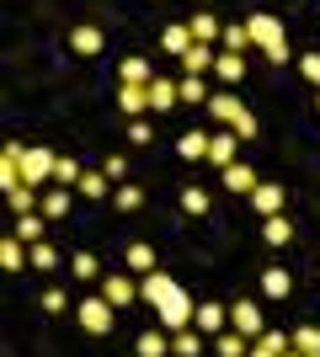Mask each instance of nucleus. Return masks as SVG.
I'll return each instance as SVG.
<instances>
[{"mask_svg":"<svg viewBox=\"0 0 320 357\" xmlns=\"http://www.w3.org/2000/svg\"><path fill=\"white\" fill-rule=\"evenodd\" d=\"M245 43H251V32H245V27H224V48H229V54H241Z\"/></svg>","mask_w":320,"mask_h":357,"instance_id":"37","label":"nucleus"},{"mask_svg":"<svg viewBox=\"0 0 320 357\" xmlns=\"http://www.w3.org/2000/svg\"><path fill=\"white\" fill-rule=\"evenodd\" d=\"M128 139H134V144H150V139H155V128H150V123H144V118H134V128H128Z\"/></svg>","mask_w":320,"mask_h":357,"instance_id":"43","label":"nucleus"},{"mask_svg":"<svg viewBox=\"0 0 320 357\" xmlns=\"http://www.w3.org/2000/svg\"><path fill=\"white\" fill-rule=\"evenodd\" d=\"M192 38H198V43H213V38H224V27H219V16L198 11V16H192Z\"/></svg>","mask_w":320,"mask_h":357,"instance_id":"24","label":"nucleus"},{"mask_svg":"<svg viewBox=\"0 0 320 357\" xmlns=\"http://www.w3.org/2000/svg\"><path fill=\"white\" fill-rule=\"evenodd\" d=\"M251 203H257L261 219H273V213L283 208V187H257V192H251Z\"/></svg>","mask_w":320,"mask_h":357,"instance_id":"23","label":"nucleus"},{"mask_svg":"<svg viewBox=\"0 0 320 357\" xmlns=\"http://www.w3.org/2000/svg\"><path fill=\"white\" fill-rule=\"evenodd\" d=\"M245 32H251V43H261V54L273 64H289V43H283V27H277L273 11H257L251 22H245Z\"/></svg>","mask_w":320,"mask_h":357,"instance_id":"1","label":"nucleus"},{"mask_svg":"<svg viewBox=\"0 0 320 357\" xmlns=\"http://www.w3.org/2000/svg\"><path fill=\"white\" fill-rule=\"evenodd\" d=\"M43 229H48L43 213H16V219H11V235L22 240V245H38V240H43Z\"/></svg>","mask_w":320,"mask_h":357,"instance_id":"9","label":"nucleus"},{"mask_svg":"<svg viewBox=\"0 0 320 357\" xmlns=\"http://www.w3.org/2000/svg\"><path fill=\"white\" fill-rule=\"evenodd\" d=\"M257 347H261V352H277V357H283V352H289V336H283V331H267Z\"/></svg>","mask_w":320,"mask_h":357,"instance_id":"36","label":"nucleus"},{"mask_svg":"<svg viewBox=\"0 0 320 357\" xmlns=\"http://www.w3.org/2000/svg\"><path fill=\"white\" fill-rule=\"evenodd\" d=\"M182 208H187V213H208V208H213V197L203 192V187H187V192H182Z\"/></svg>","mask_w":320,"mask_h":357,"instance_id":"33","label":"nucleus"},{"mask_svg":"<svg viewBox=\"0 0 320 357\" xmlns=\"http://www.w3.org/2000/svg\"><path fill=\"white\" fill-rule=\"evenodd\" d=\"M0 261H6V272H22L32 261V245H22L16 235H6V240H0Z\"/></svg>","mask_w":320,"mask_h":357,"instance_id":"14","label":"nucleus"},{"mask_svg":"<svg viewBox=\"0 0 320 357\" xmlns=\"http://www.w3.org/2000/svg\"><path fill=\"white\" fill-rule=\"evenodd\" d=\"M112 203H118V213H134L139 203H144V192H139L134 181H118V187H112Z\"/></svg>","mask_w":320,"mask_h":357,"instance_id":"25","label":"nucleus"},{"mask_svg":"<svg viewBox=\"0 0 320 357\" xmlns=\"http://www.w3.org/2000/svg\"><path fill=\"white\" fill-rule=\"evenodd\" d=\"M176 102H182V86H171V80H160V75H155V80H150V112H160V118H166Z\"/></svg>","mask_w":320,"mask_h":357,"instance_id":"6","label":"nucleus"},{"mask_svg":"<svg viewBox=\"0 0 320 357\" xmlns=\"http://www.w3.org/2000/svg\"><path fill=\"white\" fill-rule=\"evenodd\" d=\"M229 128H235V134H241V139H257V118H251V112H241V118L229 123Z\"/></svg>","mask_w":320,"mask_h":357,"instance_id":"41","label":"nucleus"},{"mask_svg":"<svg viewBox=\"0 0 320 357\" xmlns=\"http://www.w3.org/2000/svg\"><path fill=\"white\" fill-rule=\"evenodd\" d=\"M208 112H213V118H224V123H235V118L245 112V107H241V102H235V96L224 91V96H213V102H208Z\"/></svg>","mask_w":320,"mask_h":357,"instance_id":"28","label":"nucleus"},{"mask_svg":"<svg viewBox=\"0 0 320 357\" xmlns=\"http://www.w3.org/2000/svg\"><path fill=\"white\" fill-rule=\"evenodd\" d=\"M182 102H187V107H203V102H213L208 91H203V75H187V80H182Z\"/></svg>","mask_w":320,"mask_h":357,"instance_id":"29","label":"nucleus"},{"mask_svg":"<svg viewBox=\"0 0 320 357\" xmlns=\"http://www.w3.org/2000/svg\"><path fill=\"white\" fill-rule=\"evenodd\" d=\"M192 326H198L203 336H224V331H229V304H198Z\"/></svg>","mask_w":320,"mask_h":357,"instance_id":"5","label":"nucleus"},{"mask_svg":"<svg viewBox=\"0 0 320 357\" xmlns=\"http://www.w3.org/2000/svg\"><path fill=\"white\" fill-rule=\"evenodd\" d=\"M261 240H267V245H289V240H294V224L283 219V213H273V219H261Z\"/></svg>","mask_w":320,"mask_h":357,"instance_id":"21","label":"nucleus"},{"mask_svg":"<svg viewBox=\"0 0 320 357\" xmlns=\"http://www.w3.org/2000/svg\"><path fill=\"white\" fill-rule=\"evenodd\" d=\"M294 352H320V331L315 326H299V331H294Z\"/></svg>","mask_w":320,"mask_h":357,"instance_id":"35","label":"nucleus"},{"mask_svg":"<svg viewBox=\"0 0 320 357\" xmlns=\"http://www.w3.org/2000/svg\"><path fill=\"white\" fill-rule=\"evenodd\" d=\"M123 261H128V272H139V278H150V272H155V245L134 240V245L123 251Z\"/></svg>","mask_w":320,"mask_h":357,"instance_id":"15","label":"nucleus"},{"mask_svg":"<svg viewBox=\"0 0 320 357\" xmlns=\"http://www.w3.org/2000/svg\"><path fill=\"white\" fill-rule=\"evenodd\" d=\"M64 213H70V192H64V187H54V192L43 197V219H64Z\"/></svg>","mask_w":320,"mask_h":357,"instance_id":"30","label":"nucleus"},{"mask_svg":"<svg viewBox=\"0 0 320 357\" xmlns=\"http://www.w3.org/2000/svg\"><path fill=\"white\" fill-rule=\"evenodd\" d=\"M11 208L16 213H32V187H11Z\"/></svg>","mask_w":320,"mask_h":357,"instance_id":"40","label":"nucleus"},{"mask_svg":"<svg viewBox=\"0 0 320 357\" xmlns=\"http://www.w3.org/2000/svg\"><path fill=\"white\" fill-rule=\"evenodd\" d=\"M75 278H80V283H91V278H96V256H86V251L75 256Z\"/></svg>","mask_w":320,"mask_h":357,"instance_id":"39","label":"nucleus"},{"mask_svg":"<svg viewBox=\"0 0 320 357\" xmlns=\"http://www.w3.org/2000/svg\"><path fill=\"white\" fill-rule=\"evenodd\" d=\"M80 176H86V171H80L75 160H59V165H54V181H59V187H80Z\"/></svg>","mask_w":320,"mask_h":357,"instance_id":"34","label":"nucleus"},{"mask_svg":"<svg viewBox=\"0 0 320 357\" xmlns=\"http://www.w3.org/2000/svg\"><path fill=\"white\" fill-rule=\"evenodd\" d=\"M299 70H305V80H315V86H320V54H305V59H299Z\"/></svg>","mask_w":320,"mask_h":357,"instance_id":"44","label":"nucleus"},{"mask_svg":"<svg viewBox=\"0 0 320 357\" xmlns=\"http://www.w3.org/2000/svg\"><path fill=\"white\" fill-rule=\"evenodd\" d=\"M208 144H213V134H203V128H187V134L176 139V155H182V160H208Z\"/></svg>","mask_w":320,"mask_h":357,"instance_id":"7","label":"nucleus"},{"mask_svg":"<svg viewBox=\"0 0 320 357\" xmlns=\"http://www.w3.org/2000/svg\"><path fill=\"white\" fill-rule=\"evenodd\" d=\"M102 294L123 310V304H134V298H139V283H134V278H123V272H112V278H102Z\"/></svg>","mask_w":320,"mask_h":357,"instance_id":"8","label":"nucleus"},{"mask_svg":"<svg viewBox=\"0 0 320 357\" xmlns=\"http://www.w3.org/2000/svg\"><path fill=\"white\" fill-rule=\"evenodd\" d=\"M213 75L235 86V80H241V75H245V59H241V54H219V64H213Z\"/></svg>","mask_w":320,"mask_h":357,"instance_id":"27","label":"nucleus"},{"mask_svg":"<svg viewBox=\"0 0 320 357\" xmlns=\"http://www.w3.org/2000/svg\"><path fill=\"white\" fill-rule=\"evenodd\" d=\"M315 112H320V96H315Z\"/></svg>","mask_w":320,"mask_h":357,"instance_id":"46","label":"nucleus"},{"mask_svg":"<svg viewBox=\"0 0 320 357\" xmlns=\"http://www.w3.org/2000/svg\"><path fill=\"white\" fill-rule=\"evenodd\" d=\"M224 187L229 192H257V171H251V165H224Z\"/></svg>","mask_w":320,"mask_h":357,"instance_id":"20","label":"nucleus"},{"mask_svg":"<svg viewBox=\"0 0 320 357\" xmlns=\"http://www.w3.org/2000/svg\"><path fill=\"white\" fill-rule=\"evenodd\" d=\"M64 304H70L64 288H48V294H43V314H64Z\"/></svg>","mask_w":320,"mask_h":357,"instance_id":"38","label":"nucleus"},{"mask_svg":"<svg viewBox=\"0 0 320 357\" xmlns=\"http://www.w3.org/2000/svg\"><path fill=\"white\" fill-rule=\"evenodd\" d=\"M251 357H277V352H261V347H257V352H251Z\"/></svg>","mask_w":320,"mask_h":357,"instance_id":"45","label":"nucleus"},{"mask_svg":"<svg viewBox=\"0 0 320 357\" xmlns=\"http://www.w3.org/2000/svg\"><path fill=\"white\" fill-rule=\"evenodd\" d=\"M229 331H241L245 342H261V336H267V326H261V310L251 304V298L229 304Z\"/></svg>","mask_w":320,"mask_h":357,"instance_id":"4","label":"nucleus"},{"mask_svg":"<svg viewBox=\"0 0 320 357\" xmlns=\"http://www.w3.org/2000/svg\"><path fill=\"white\" fill-rule=\"evenodd\" d=\"M80 197H91V203L112 197V176H107V171H86V176H80Z\"/></svg>","mask_w":320,"mask_h":357,"instance_id":"19","label":"nucleus"},{"mask_svg":"<svg viewBox=\"0 0 320 357\" xmlns=\"http://www.w3.org/2000/svg\"><path fill=\"white\" fill-rule=\"evenodd\" d=\"M203 342H208V336H203L198 326L176 331V336H171V357H203Z\"/></svg>","mask_w":320,"mask_h":357,"instance_id":"12","label":"nucleus"},{"mask_svg":"<svg viewBox=\"0 0 320 357\" xmlns=\"http://www.w3.org/2000/svg\"><path fill=\"white\" fill-rule=\"evenodd\" d=\"M102 171H107L112 181H123V176H128V160H123V155H107V165H102Z\"/></svg>","mask_w":320,"mask_h":357,"instance_id":"42","label":"nucleus"},{"mask_svg":"<svg viewBox=\"0 0 320 357\" xmlns=\"http://www.w3.org/2000/svg\"><path fill=\"white\" fill-rule=\"evenodd\" d=\"M261 294H267V298H289L294 294V272L289 267H267V272H261Z\"/></svg>","mask_w":320,"mask_h":357,"instance_id":"11","label":"nucleus"},{"mask_svg":"<svg viewBox=\"0 0 320 357\" xmlns=\"http://www.w3.org/2000/svg\"><path fill=\"white\" fill-rule=\"evenodd\" d=\"M235 149H241V134L229 128V134H213V144H208V160L224 171V165H235Z\"/></svg>","mask_w":320,"mask_h":357,"instance_id":"10","label":"nucleus"},{"mask_svg":"<svg viewBox=\"0 0 320 357\" xmlns=\"http://www.w3.org/2000/svg\"><path fill=\"white\" fill-rule=\"evenodd\" d=\"M70 48H75L80 59L102 54V27H75V32H70Z\"/></svg>","mask_w":320,"mask_h":357,"instance_id":"17","label":"nucleus"},{"mask_svg":"<svg viewBox=\"0 0 320 357\" xmlns=\"http://www.w3.org/2000/svg\"><path fill=\"white\" fill-rule=\"evenodd\" d=\"M213 64H219V54H213L208 43H192V48L182 54V70H187V75H203V70H213Z\"/></svg>","mask_w":320,"mask_h":357,"instance_id":"16","label":"nucleus"},{"mask_svg":"<svg viewBox=\"0 0 320 357\" xmlns=\"http://www.w3.org/2000/svg\"><path fill=\"white\" fill-rule=\"evenodd\" d=\"M134 357H171V336H166V331H139Z\"/></svg>","mask_w":320,"mask_h":357,"instance_id":"13","label":"nucleus"},{"mask_svg":"<svg viewBox=\"0 0 320 357\" xmlns=\"http://www.w3.org/2000/svg\"><path fill=\"white\" fill-rule=\"evenodd\" d=\"M150 80H155V75H150V64H144V59L123 64V86H150Z\"/></svg>","mask_w":320,"mask_h":357,"instance_id":"31","label":"nucleus"},{"mask_svg":"<svg viewBox=\"0 0 320 357\" xmlns=\"http://www.w3.org/2000/svg\"><path fill=\"white\" fill-rule=\"evenodd\" d=\"M118 107L128 118H139V112L150 107V86H118Z\"/></svg>","mask_w":320,"mask_h":357,"instance_id":"18","label":"nucleus"},{"mask_svg":"<svg viewBox=\"0 0 320 357\" xmlns=\"http://www.w3.org/2000/svg\"><path fill=\"white\" fill-rule=\"evenodd\" d=\"M305 357H320V352H305Z\"/></svg>","mask_w":320,"mask_h":357,"instance_id":"47","label":"nucleus"},{"mask_svg":"<svg viewBox=\"0 0 320 357\" xmlns=\"http://www.w3.org/2000/svg\"><path fill=\"white\" fill-rule=\"evenodd\" d=\"M54 165H59V155H48L43 144L22 149V187H38V181H48V176H54Z\"/></svg>","mask_w":320,"mask_h":357,"instance_id":"3","label":"nucleus"},{"mask_svg":"<svg viewBox=\"0 0 320 357\" xmlns=\"http://www.w3.org/2000/svg\"><path fill=\"white\" fill-rule=\"evenodd\" d=\"M54 267H59L54 245H48V240H38V245H32V272H54Z\"/></svg>","mask_w":320,"mask_h":357,"instance_id":"32","label":"nucleus"},{"mask_svg":"<svg viewBox=\"0 0 320 357\" xmlns=\"http://www.w3.org/2000/svg\"><path fill=\"white\" fill-rule=\"evenodd\" d=\"M213 352H219V357H251V352H245V336H241V331H224V336H213Z\"/></svg>","mask_w":320,"mask_h":357,"instance_id":"26","label":"nucleus"},{"mask_svg":"<svg viewBox=\"0 0 320 357\" xmlns=\"http://www.w3.org/2000/svg\"><path fill=\"white\" fill-rule=\"evenodd\" d=\"M192 43H198V38H192V27H166V32H160V48H166V54H176V59H182Z\"/></svg>","mask_w":320,"mask_h":357,"instance_id":"22","label":"nucleus"},{"mask_svg":"<svg viewBox=\"0 0 320 357\" xmlns=\"http://www.w3.org/2000/svg\"><path fill=\"white\" fill-rule=\"evenodd\" d=\"M75 320H80V331H91V336H107V331L118 326V304H112L107 294L80 298V304H75Z\"/></svg>","mask_w":320,"mask_h":357,"instance_id":"2","label":"nucleus"}]
</instances>
